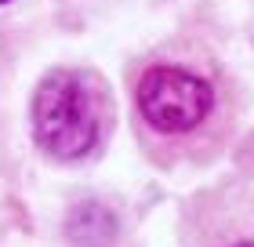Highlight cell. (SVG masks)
<instances>
[{
  "label": "cell",
  "mask_w": 254,
  "mask_h": 247,
  "mask_svg": "<svg viewBox=\"0 0 254 247\" xmlns=\"http://www.w3.org/2000/svg\"><path fill=\"white\" fill-rule=\"evenodd\" d=\"M33 135L44 153L80 160L98 146L102 109L80 73H51L33 95Z\"/></svg>",
  "instance_id": "6da1fadb"
},
{
  "label": "cell",
  "mask_w": 254,
  "mask_h": 247,
  "mask_svg": "<svg viewBox=\"0 0 254 247\" xmlns=\"http://www.w3.org/2000/svg\"><path fill=\"white\" fill-rule=\"evenodd\" d=\"M233 247H254V244H251V240H244V244H233Z\"/></svg>",
  "instance_id": "3957f363"
},
{
  "label": "cell",
  "mask_w": 254,
  "mask_h": 247,
  "mask_svg": "<svg viewBox=\"0 0 254 247\" xmlns=\"http://www.w3.org/2000/svg\"><path fill=\"white\" fill-rule=\"evenodd\" d=\"M0 4H7V0H0Z\"/></svg>",
  "instance_id": "277c9868"
},
{
  "label": "cell",
  "mask_w": 254,
  "mask_h": 247,
  "mask_svg": "<svg viewBox=\"0 0 254 247\" xmlns=\"http://www.w3.org/2000/svg\"><path fill=\"white\" fill-rule=\"evenodd\" d=\"M214 87L182 66H153L138 80V113L160 135H186L207 120Z\"/></svg>",
  "instance_id": "7a4b0ae2"
}]
</instances>
